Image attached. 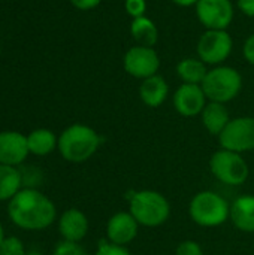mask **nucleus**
<instances>
[{"label":"nucleus","instance_id":"nucleus-1","mask_svg":"<svg viewBox=\"0 0 254 255\" xmlns=\"http://www.w3.org/2000/svg\"><path fill=\"white\" fill-rule=\"evenodd\" d=\"M7 217L13 226L27 232H40L57 220L54 202L36 188H21L7 202Z\"/></svg>","mask_w":254,"mask_h":255},{"label":"nucleus","instance_id":"nucleus-2","mask_svg":"<svg viewBox=\"0 0 254 255\" xmlns=\"http://www.w3.org/2000/svg\"><path fill=\"white\" fill-rule=\"evenodd\" d=\"M102 139L99 133L82 123L66 127L58 136V152L67 163L81 164L88 161L100 148Z\"/></svg>","mask_w":254,"mask_h":255},{"label":"nucleus","instance_id":"nucleus-3","mask_svg":"<svg viewBox=\"0 0 254 255\" xmlns=\"http://www.w3.org/2000/svg\"><path fill=\"white\" fill-rule=\"evenodd\" d=\"M129 212L141 227L156 229L169 220L171 203L156 190H139L129 197Z\"/></svg>","mask_w":254,"mask_h":255},{"label":"nucleus","instance_id":"nucleus-4","mask_svg":"<svg viewBox=\"0 0 254 255\" xmlns=\"http://www.w3.org/2000/svg\"><path fill=\"white\" fill-rule=\"evenodd\" d=\"M189 217L199 227H220L231 218V203L222 194L204 190L192 197L189 203Z\"/></svg>","mask_w":254,"mask_h":255},{"label":"nucleus","instance_id":"nucleus-5","mask_svg":"<svg viewBox=\"0 0 254 255\" xmlns=\"http://www.w3.org/2000/svg\"><path fill=\"white\" fill-rule=\"evenodd\" d=\"M201 87L208 102L228 105L240 96L243 90V76L235 67L220 64L208 69Z\"/></svg>","mask_w":254,"mask_h":255},{"label":"nucleus","instance_id":"nucleus-6","mask_svg":"<svg viewBox=\"0 0 254 255\" xmlns=\"http://www.w3.org/2000/svg\"><path fill=\"white\" fill-rule=\"evenodd\" d=\"M210 172L219 182L229 187H241L250 176V167L243 154L223 148L211 155Z\"/></svg>","mask_w":254,"mask_h":255},{"label":"nucleus","instance_id":"nucleus-7","mask_svg":"<svg viewBox=\"0 0 254 255\" xmlns=\"http://www.w3.org/2000/svg\"><path fill=\"white\" fill-rule=\"evenodd\" d=\"M234 51V39L228 30H205L196 45L198 58L207 66L223 64Z\"/></svg>","mask_w":254,"mask_h":255},{"label":"nucleus","instance_id":"nucleus-8","mask_svg":"<svg viewBox=\"0 0 254 255\" xmlns=\"http://www.w3.org/2000/svg\"><path fill=\"white\" fill-rule=\"evenodd\" d=\"M220 148L238 154L254 151V118L238 117L232 118L226 128L219 136Z\"/></svg>","mask_w":254,"mask_h":255},{"label":"nucleus","instance_id":"nucleus-9","mask_svg":"<svg viewBox=\"0 0 254 255\" xmlns=\"http://www.w3.org/2000/svg\"><path fill=\"white\" fill-rule=\"evenodd\" d=\"M123 67L130 76L144 81L159 73L160 57L154 48L135 45L126 51L123 57Z\"/></svg>","mask_w":254,"mask_h":255},{"label":"nucleus","instance_id":"nucleus-10","mask_svg":"<svg viewBox=\"0 0 254 255\" xmlns=\"http://www.w3.org/2000/svg\"><path fill=\"white\" fill-rule=\"evenodd\" d=\"M195 9L199 22L207 30H228L235 16L231 0H199Z\"/></svg>","mask_w":254,"mask_h":255},{"label":"nucleus","instance_id":"nucleus-11","mask_svg":"<svg viewBox=\"0 0 254 255\" xmlns=\"http://www.w3.org/2000/svg\"><path fill=\"white\" fill-rule=\"evenodd\" d=\"M207 103L208 99L202 87L196 84H181L172 96L174 109L186 118L201 115Z\"/></svg>","mask_w":254,"mask_h":255},{"label":"nucleus","instance_id":"nucleus-12","mask_svg":"<svg viewBox=\"0 0 254 255\" xmlns=\"http://www.w3.org/2000/svg\"><path fill=\"white\" fill-rule=\"evenodd\" d=\"M139 227L141 226L129 211L117 212L106 223V241H109L114 245L127 247L138 238Z\"/></svg>","mask_w":254,"mask_h":255},{"label":"nucleus","instance_id":"nucleus-13","mask_svg":"<svg viewBox=\"0 0 254 255\" xmlns=\"http://www.w3.org/2000/svg\"><path fill=\"white\" fill-rule=\"evenodd\" d=\"M27 134L13 130L0 131V164L18 167L28 157Z\"/></svg>","mask_w":254,"mask_h":255},{"label":"nucleus","instance_id":"nucleus-14","mask_svg":"<svg viewBox=\"0 0 254 255\" xmlns=\"http://www.w3.org/2000/svg\"><path fill=\"white\" fill-rule=\"evenodd\" d=\"M57 226H58V233L61 239L67 242H75V244H79L87 236L88 229H90L87 215L78 208L66 209L60 215Z\"/></svg>","mask_w":254,"mask_h":255},{"label":"nucleus","instance_id":"nucleus-15","mask_svg":"<svg viewBox=\"0 0 254 255\" xmlns=\"http://www.w3.org/2000/svg\"><path fill=\"white\" fill-rule=\"evenodd\" d=\"M231 223L243 233H254V194H243L231 203Z\"/></svg>","mask_w":254,"mask_h":255},{"label":"nucleus","instance_id":"nucleus-16","mask_svg":"<svg viewBox=\"0 0 254 255\" xmlns=\"http://www.w3.org/2000/svg\"><path fill=\"white\" fill-rule=\"evenodd\" d=\"M169 96V84L162 75H153L139 85V99L148 108H160Z\"/></svg>","mask_w":254,"mask_h":255},{"label":"nucleus","instance_id":"nucleus-17","mask_svg":"<svg viewBox=\"0 0 254 255\" xmlns=\"http://www.w3.org/2000/svg\"><path fill=\"white\" fill-rule=\"evenodd\" d=\"M199 117L202 120L204 128L216 137L222 134V131L226 128V126L232 120L226 105L217 103V102H208Z\"/></svg>","mask_w":254,"mask_h":255},{"label":"nucleus","instance_id":"nucleus-18","mask_svg":"<svg viewBox=\"0 0 254 255\" xmlns=\"http://www.w3.org/2000/svg\"><path fill=\"white\" fill-rule=\"evenodd\" d=\"M27 145L31 155L45 157L58 146V136L49 128H36L27 134Z\"/></svg>","mask_w":254,"mask_h":255},{"label":"nucleus","instance_id":"nucleus-19","mask_svg":"<svg viewBox=\"0 0 254 255\" xmlns=\"http://www.w3.org/2000/svg\"><path fill=\"white\" fill-rule=\"evenodd\" d=\"M130 34H132L133 40L136 42V45H141V46L154 48V45L159 40V28H157V25L154 24L153 19H150L145 15L132 19Z\"/></svg>","mask_w":254,"mask_h":255},{"label":"nucleus","instance_id":"nucleus-20","mask_svg":"<svg viewBox=\"0 0 254 255\" xmlns=\"http://www.w3.org/2000/svg\"><path fill=\"white\" fill-rule=\"evenodd\" d=\"M177 76L183 81V84H196L201 85L208 73L207 64L201 58H183L178 61L177 67Z\"/></svg>","mask_w":254,"mask_h":255},{"label":"nucleus","instance_id":"nucleus-21","mask_svg":"<svg viewBox=\"0 0 254 255\" xmlns=\"http://www.w3.org/2000/svg\"><path fill=\"white\" fill-rule=\"evenodd\" d=\"M21 188V172L16 167L0 164V202H9Z\"/></svg>","mask_w":254,"mask_h":255},{"label":"nucleus","instance_id":"nucleus-22","mask_svg":"<svg viewBox=\"0 0 254 255\" xmlns=\"http://www.w3.org/2000/svg\"><path fill=\"white\" fill-rule=\"evenodd\" d=\"M24 244L16 236H7L0 245V255H25Z\"/></svg>","mask_w":254,"mask_h":255},{"label":"nucleus","instance_id":"nucleus-23","mask_svg":"<svg viewBox=\"0 0 254 255\" xmlns=\"http://www.w3.org/2000/svg\"><path fill=\"white\" fill-rule=\"evenodd\" d=\"M51 255H87V251L81 247V244L61 241L55 245Z\"/></svg>","mask_w":254,"mask_h":255},{"label":"nucleus","instance_id":"nucleus-24","mask_svg":"<svg viewBox=\"0 0 254 255\" xmlns=\"http://www.w3.org/2000/svg\"><path fill=\"white\" fill-rule=\"evenodd\" d=\"M94 255H132V253L127 250V247L114 245L105 239V241H100V244L97 245Z\"/></svg>","mask_w":254,"mask_h":255},{"label":"nucleus","instance_id":"nucleus-25","mask_svg":"<svg viewBox=\"0 0 254 255\" xmlns=\"http://www.w3.org/2000/svg\"><path fill=\"white\" fill-rule=\"evenodd\" d=\"M175 255H204V248L199 242L193 239H186L177 245Z\"/></svg>","mask_w":254,"mask_h":255},{"label":"nucleus","instance_id":"nucleus-26","mask_svg":"<svg viewBox=\"0 0 254 255\" xmlns=\"http://www.w3.org/2000/svg\"><path fill=\"white\" fill-rule=\"evenodd\" d=\"M124 9L132 16V19L144 16L147 10V1L145 0H124Z\"/></svg>","mask_w":254,"mask_h":255},{"label":"nucleus","instance_id":"nucleus-27","mask_svg":"<svg viewBox=\"0 0 254 255\" xmlns=\"http://www.w3.org/2000/svg\"><path fill=\"white\" fill-rule=\"evenodd\" d=\"M243 54H244L246 61L254 66V33L246 39L244 46H243Z\"/></svg>","mask_w":254,"mask_h":255},{"label":"nucleus","instance_id":"nucleus-28","mask_svg":"<svg viewBox=\"0 0 254 255\" xmlns=\"http://www.w3.org/2000/svg\"><path fill=\"white\" fill-rule=\"evenodd\" d=\"M69 1L78 10H91V9L97 7L102 0H69Z\"/></svg>","mask_w":254,"mask_h":255},{"label":"nucleus","instance_id":"nucleus-29","mask_svg":"<svg viewBox=\"0 0 254 255\" xmlns=\"http://www.w3.org/2000/svg\"><path fill=\"white\" fill-rule=\"evenodd\" d=\"M237 6L246 16L254 18V0H237Z\"/></svg>","mask_w":254,"mask_h":255},{"label":"nucleus","instance_id":"nucleus-30","mask_svg":"<svg viewBox=\"0 0 254 255\" xmlns=\"http://www.w3.org/2000/svg\"><path fill=\"white\" fill-rule=\"evenodd\" d=\"M175 4L181 6V7H189V6H196V3L199 0H172Z\"/></svg>","mask_w":254,"mask_h":255},{"label":"nucleus","instance_id":"nucleus-31","mask_svg":"<svg viewBox=\"0 0 254 255\" xmlns=\"http://www.w3.org/2000/svg\"><path fill=\"white\" fill-rule=\"evenodd\" d=\"M4 230H3V226H1V223H0V245H1V242L4 241Z\"/></svg>","mask_w":254,"mask_h":255},{"label":"nucleus","instance_id":"nucleus-32","mask_svg":"<svg viewBox=\"0 0 254 255\" xmlns=\"http://www.w3.org/2000/svg\"><path fill=\"white\" fill-rule=\"evenodd\" d=\"M25 255H43V254H40L39 251H27V254Z\"/></svg>","mask_w":254,"mask_h":255},{"label":"nucleus","instance_id":"nucleus-33","mask_svg":"<svg viewBox=\"0 0 254 255\" xmlns=\"http://www.w3.org/2000/svg\"><path fill=\"white\" fill-rule=\"evenodd\" d=\"M0 55H1V46H0Z\"/></svg>","mask_w":254,"mask_h":255}]
</instances>
